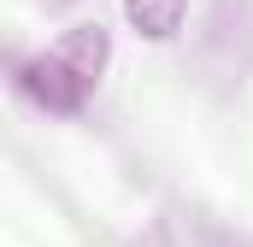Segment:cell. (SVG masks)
<instances>
[{
    "instance_id": "cell-1",
    "label": "cell",
    "mask_w": 253,
    "mask_h": 247,
    "mask_svg": "<svg viewBox=\"0 0 253 247\" xmlns=\"http://www.w3.org/2000/svg\"><path fill=\"white\" fill-rule=\"evenodd\" d=\"M106 65H112V30H106L100 18H88V24L59 30L42 53H30V59L18 65V88H24L42 112L71 118V112H83V106L94 100Z\"/></svg>"
},
{
    "instance_id": "cell-2",
    "label": "cell",
    "mask_w": 253,
    "mask_h": 247,
    "mask_svg": "<svg viewBox=\"0 0 253 247\" xmlns=\"http://www.w3.org/2000/svg\"><path fill=\"white\" fill-rule=\"evenodd\" d=\"M194 71L218 88L236 94L253 77V0H212L200 30H194Z\"/></svg>"
},
{
    "instance_id": "cell-3",
    "label": "cell",
    "mask_w": 253,
    "mask_h": 247,
    "mask_svg": "<svg viewBox=\"0 0 253 247\" xmlns=\"http://www.w3.org/2000/svg\"><path fill=\"white\" fill-rule=\"evenodd\" d=\"M124 18L141 41H177L189 24V0H124Z\"/></svg>"
},
{
    "instance_id": "cell-4",
    "label": "cell",
    "mask_w": 253,
    "mask_h": 247,
    "mask_svg": "<svg viewBox=\"0 0 253 247\" xmlns=\"http://www.w3.org/2000/svg\"><path fill=\"white\" fill-rule=\"evenodd\" d=\"M183 247H253L248 230H230V224H218V218H194L189 224V242Z\"/></svg>"
}]
</instances>
